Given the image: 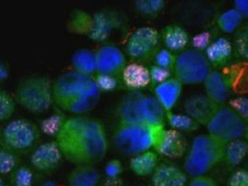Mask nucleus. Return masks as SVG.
Masks as SVG:
<instances>
[{
	"label": "nucleus",
	"instance_id": "f257e3e1",
	"mask_svg": "<svg viewBox=\"0 0 248 186\" xmlns=\"http://www.w3.org/2000/svg\"><path fill=\"white\" fill-rule=\"evenodd\" d=\"M54 137L62 157L75 166H95L106 157L109 145L105 126L85 114L65 117Z\"/></svg>",
	"mask_w": 248,
	"mask_h": 186
},
{
	"label": "nucleus",
	"instance_id": "f03ea898",
	"mask_svg": "<svg viewBox=\"0 0 248 186\" xmlns=\"http://www.w3.org/2000/svg\"><path fill=\"white\" fill-rule=\"evenodd\" d=\"M53 102L62 111L82 115L99 101L101 91L93 76L75 71L62 74L53 82Z\"/></svg>",
	"mask_w": 248,
	"mask_h": 186
},
{
	"label": "nucleus",
	"instance_id": "7ed1b4c3",
	"mask_svg": "<svg viewBox=\"0 0 248 186\" xmlns=\"http://www.w3.org/2000/svg\"><path fill=\"white\" fill-rule=\"evenodd\" d=\"M117 115L120 123L164 126L166 112L154 96L133 90L120 100Z\"/></svg>",
	"mask_w": 248,
	"mask_h": 186
},
{
	"label": "nucleus",
	"instance_id": "20e7f679",
	"mask_svg": "<svg viewBox=\"0 0 248 186\" xmlns=\"http://www.w3.org/2000/svg\"><path fill=\"white\" fill-rule=\"evenodd\" d=\"M225 144L210 134L195 137L187 149L184 171L190 178L207 175L224 160Z\"/></svg>",
	"mask_w": 248,
	"mask_h": 186
},
{
	"label": "nucleus",
	"instance_id": "39448f33",
	"mask_svg": "<svg viewBox=\"0 0 248 186\" xmlns=\"http://www.w3.org/2000/svg\"><path fill=\"white\" fill-rule=\"evenodd\" d=\"M163 129L164 126L120 123L115 129L113 143L122 154L133 157L154 148Z\"/></svg>",
	"mask_w": 248,
	"mask_h": 186
},
{
	"label": "nucleus",
	"instance_id": "423d86ee",
	"mask_svg": "<svg viewBox=\"0 0 248 186\" xmlns=\"http://www.w3.org/2000/svg\"><path fill=\"white\" fill-rule=\"evenodd\" d=\"M53 83L45 75H30L21 80L15 90V100L26 111L41 114L53 103Z\"/></svg>",
	"mask_w": 248,
	"mask_h": 186
},
{
	"label": "nucleus",
	"instance_id": "0eeeda50",
	"mask_svg": "<svg viewBox=\"0 0 248 186\" xmlns=\"http://www.w3.org/2000/svg\"><path fill=\"white\" fill-rule=\"evenodd\" d=\"M173 71L182 85H198L203 84L212 72V66L204 53L189 49L176 55Z\"/></svg>",
	"mask_w": 248,
	"mask_h": 186
},
{
	"label": "nucleus",
	"instance_id": "6e6552de",
	"mask_svg": "<svg viewBox=\"0 0 248 186\" xmlns=\"http://www.w3.org/2000/svg\"><path fill=\"white\" fill-rule=\"evenodd\" d=\"M206 129L208 134L224 144L241 139L248 141V124L228 105L217 109Z\"/></svg>",
	"mask_w": 248,
	"mask_h": 186
},
{
	"label": "nucleus",
	"instance_id": "1a4fd4ad",
	"mask_svg": "<svg viewBox=\"0 0 248 186\" xmlns=\"http://www.w3.org/2000/svg\"><path fill=\"white\" fill-rule=\"evenodd\" d=\"M40 139V130L31 120L20 118L6 125L0 133V145L19 154L34 148Z\"/></svg>",
	"mask_w": 248,
	"mask_h": 186
},
{
	"label": "nucleus",
	"instance_id": "9d476101",
	"mask_svg": "<svg viewBox=\"0 0 248 186\" xmlns=\"http://www.w3.org/2000/svg\"><path fill=\"white\" fill-rule=\"evenodd\" d=\"M159 32L150 26L139 27L135 30L126 42L127 55L137 62H147L154 58L157 52Z\"/></svg>",
	"mask_w": 248,
	"mask_h": 186
},
{
	"label": "nucleus",
	"instance_id": "9b49d317",
	"mask_svg": "<svg viewBox=\"0 0 248 186\" xmlns=\"http://www.w3.org/2000/svg\"><path fill=\"white\" fill-rule=\"evenodd\" d=\"M62 152L55 141L39 144L30 156L31 166L40 173L54 172L61 165Z\"/></svg>",
	"mask_w": 248,
	"mask_h": 186
},
{
	"label": "nucleus",
	"instance_id": "f8f14e48",
	"mask_svg": "<svg viewBox=\"0 0 248 186\" xmlns=\"http://www.w3.org/2000/svg\"><path fill=\"white\" fill-rule=\"evenodd\" d=\"M96 74L119 76L127 65L123 50L114 45H104L95 51Z\"/></svg>",
	"mask_w": 248,
	"mask_h": 186
},
{
	"label": "nucleus",
	"instance_id": "ddd939ff",
	"mask_svg": "<svg viewBox=\"0 0 248 186\" xmlns=\"http://www.w3.org/2000/svg\"><path fill=\"white\" fill-rule=\"evenodd\" d=\"M124 24L122 15L116 11L103 10L93 14V27L88 37L94 42L108 40L112 33Z\"/></svg>",
	"mask_w": 248,
	"mask_h": 186
},
{
	"label": "nucleus",
	"instance_id": "4468645a",
	"mask_svg": "<svg viewBox=\"0 0 248 186\" xmlns=\"http://www.w3.org/2000/svg\"><path fill=\"white\" fill-rule=\"evenodd\" d=\"M153 149L158 155L165 157L179 158L186 155L188 144L183 133L172 129H164Z\"/></svg>",
	"mask_w": 248,
	"mask_h": 186
},
{
	"label": "nucleus",
	"instance_id": "2eb2a0df",
	"mask_svg": "<svg viewBox=\"0 0 248 186\" xmlns=\"http://www.w3.org/2000/svg\"><path fill=\"white\" fill-rule=\"evenodd\" d=\"M219 108L205 94L190 96L184 103V109L189 117L195 120L200 126L209 123L215 113Z\"/></svg>",
	"mask_w": 248,
	"mask_h": 186
},
{
	"label": "nucleus",
	"instance_id": "dca6fc26",
	"mask_svg": "<svg viewBox=\"0 0 248 186\" xmlns=\"http://www.w3.org/2000/svg\"><path fill=\"white\" fill-rule=\"evenodd\" d=\"M205 95L219 107L229 100L232 86L228 75L220 71H212L203 82Z\"/></svg>",
	"mask_w": 248,
	"mask_h": 186
},
{
	"label": "nucleus",
	"instance_id": "f3484780",
	"mask_svg": "<svg viewBox=\"0 0 248 186\" xmlns=\"http://www.w3.org/2000/svg\"><path fill=\"white\" fill-rule=\"evenodd\" d=\"M151 186H186L188 176L179 167L161 163L150 176Z\"/></svg>",
	"mask_w": 248,
	"mask_h": 186
},
{
	"label": "nucleus",
	"instance_id": "a211bd4d",
	"mask_svg": "<svg viewBox=\"0 0 248 186\" xmlns=\"http://www.w3.org/2000/svg\"><path fill=\"white\" fill-rule=\"evenodd\" d=\"M183 85L175 78L171 77L167 81L155 86L154 97L159 101L163 110L171 112L181 97Z\"/></svg>",
	"mask_w": 248,
	"mask_h": 186
},
{
	"label": "nucleus",
	"instance_id": "6ab92c4d",
	"mask_svg": "<svg viewBox=\"0 0 248 186\" xmlns=\"http://www.w3.org/2000/svg\"><path fill=\"white\" fill-rule=\"evenodd\" d=\"M124 86L133 90H141L150 84L149 68L140 62L127 63L121 74Z\"/></svg>",
	"mask_w": 248,
	"mask_h": 186
},
{
	"label": "nucleus",
	"instance_id": "aec40b11",
	"mask_svg": "<svg viewBox=\"0 0 248 186\" xmlns=\"http://www.w3.org/2000/svg\"><path fill=\"white\" fill-rule=\"evenodd\" d=\"M233 45L226 37H218L213 40L204 51V55L211 66L219 68L226 66L232 59Z\"/></svg>",
	"mask_w": 248,
	"mask_h": 186
},
{
	"label": "nucleus",
	"instance_id": "412c9836",
	"mask_svg": "<svg viewBox=\"0 0 248 186\" xmlns=\"http://www.w3.org/2000/svg\"><path fill=\"white\" fill-rule=\"evenodd\" d=\"M160 37L165 49L176 52L184 51L189 43V36L186 30L178 25H166L161 30Z\"/></svg>",
	"mask_w": 248,
	"mask_h": 186
},
{
	"label": "nucleus",
	"instance_id": "4be33fe9",
	"mask_svg": "<svg viewBox=\"0 0 248 186\" xmlns=\"http://www.w3.org/2000/svg\"><path fill=\"white\" fill-rule=\"evenodd\" d=\"M99 182L100 173L95 166H75L67 176L68 186H97Z\"/></svg>",
	"mask_w": 248,
	"mask_h": 186
},
{
	"label": "nucleus",
	"instance_id": "5701e85b",
	"mask_svg": "<svg viewBox=\"0 0 248 186\" xmlns=\"http://www.w3.org/2000/svg\"><path fill=\"white\" fill-rule=\"evenodd\" d=\"M158 159V154L149 150L133 157L130 161V169L138 177L151 176L159 165Z\"/></svg>",
	"mask_w": 248,
	"mask_h": 186
},
{
	"label": "nucleus",
	"instance_id": "b1692460",
	"mask_svg": "<svg viewBox=\"0 0 248 186\" xmlns=\"http://www.w3.org/2000/svg\"><path fill=\"white\" fill-rule=\"evenodd\" d=\"M71 64L75 72L93 76L96 74L95 52L87 49L77 50L72 56Z\"/></svg>",
	"mask_w": 248,
	"mask_h": 186
},
{
	"label": "nucleus",
	"instance_id": "393cba45",
	"mask_svg": "<svg viewBox=\"0 0 248 186\" xmlns=\"http://www.w3.org/2000/svg\"><path fill=\"white\" fill-rule=\"evenodd\" d=\"M248 156V140H236L225 144L223 161L231 168L238 167Z\"/></svg>",
	"mask_w": 248,
	"mask_h": 186
},
{
	"label": "nucleus",
	"instance_id": "a878e982",
	"mask_svg": "<svg viewBox=\"0 0 248 186\" xmlns=\"http://www.w3.org/2000/svg\"><path fill=\"white\" fill-rule=\"evenodd\" d=\"M93 15L82 10H74L67 22L68 30L76 35H86L92 31Z\"/></svg>",
	"mask_w": 248,
	"mask_h": 186
},
{
	"label": "nucleus",
	"instance_id": "bb28decb",
	"mask_svg": "<svg viewBox=\"0 0 248 186\" xmlns=\"http://www.w3.org/2000/svg\"><path fill=\"white\" fill-rule=\"evenodd\" d=\"M165 121L169 124L172 129L179 131L181 133L193 132L200 128V125L186 114L167 112Z\"/></svg>",
	"mask_w": 248,
	"mask_h": 186
},
{
	"label": "nucleus",
	"instance_id": "cd10ccee",
	"mask_svg": "<svg viewBox=\"0 0 248 186\" xmlns=\"http://www.w3.org/2000/svg\"><path fill=\"white\" fill-rule=\"evenodd\" d=\"M243 17L234 8L229 9L221 13L217 20V27L225 34L236 33L243 23Z\"/></svg>",
	"mask_w": 248,
	"mask_h": 186
},
{
	"label": "nucleus",
	"instance_id": "c85d7f7f",
	"mask_svg": "<svg viewBox=\"0 0 248 186\" xmlns=\"http://www.w3.org/2000/svg\"><path fill=\"white\" fill-rule=\"evenodd\" d=\"M20 165V157L17 153L0 145V176L13 173Z\"/></svg>",
	"mask_w": 248,
	"mask_h": 186
},
{
	"label": "nucleus",
	"instance_id": "c756f323",
	"mask_svg": "<svg viewBox=\"0 0 248 186\" xmlns=\"http://www.w3.org/2000/svg\"><path fill=\"white\" fill-rule=\"evenodd\" d=\"M165 7L164 0H137L135 8L137 13L145 16H155Z\"/></svg>",
	"mask_w": 248,
	"mask_h": 186
},
{
	"label": "nucleus",
	"instance_id": "7c9ffc66",
	"mask_svg": "<svg viewBox=\"0 0 248 186\" xmlns=\"http://www.w3.org/2000/svg\"><path fill=\"white\" fill-rule=\"evenodd\" d=\"M16 110V100L6 90L0 88V122L9 120Z\"/></svg>",
	"mask_w": 248,
	"mask_h": 186
},
{
	"label": "nucleus",
	"instance_id": "2f4dec72",
	"mask_svg": "<svg viewBox=\"0 0 248 186\" xmlns=\"http://www.w3.org/2000/svg\"><path fill=\"white\" fill-rule=\"evenodd\" d=\"M11 183L13 186H32L34 173L29 167L20 165L11 174Z\"/></svg>",
	"mask_w": 248,
	"mask_h": 186
},
{
	"label": "nucleus",
	"instance_id": "473e14b6",
	"mask_svg": "<svg viewBox=\"0 0 248 186\" xmlns=\"http://www.w3.org/2000/svg\"><path fill=\"white\" fill-rule=\"evenodd\" d=\"M233 48L243 60L248 62V26L240 27L236 32Z\"/></svg>",
	"mask_w": 248,
	"mask_h": 186
},
{
	"label": "nucleus",
	"instance_id": "72a5a7b5",
	"mask_svg": "<svg viewBox=\"0 0 248 186\" xmlns=\"http://www.w3.org/2000/svg\"><path fill=\"white\" fill-rule=\"evenodd\" d=\"M175 59H176V56L174 55V52L165 48L157 50L153 58L155 65L171 70V71L174 70Z\"/></svg>",
	"mask_w": 248,
	"mask_h": 186
},
{
	"label": "nucleus",
	"instance_id": "f704fd0d",
	"mask_svg": "<svg viewBox=\"0 0 248 186\" xmlns=\"http://www.w3.org/2000/svg\"><path fill=\"white\" fill-rule=\"evenodd\" d=\"M149 77H150V83L157 86L159 84H161L168 79H170L172 76V71L162 68L160 66H157L153 64L149 68Z\"/></svg>",
	"mask_w": 248,
	"mask_h": 186
},
{
	"label": "nucleus",
	"instance_id": "c9c22d12",
	"mask_svg": "<svg viewBox=\"0 0 248 186\" xmlns=\"http://www.w3.org/2000/svg\"><path fill=\"white\" fill-rule=\"evenodd\" d=\"M96 86L101 92H108L116 89L119 85L118 79L115 76L107 75V74H96L93 76Z\"/></svg>",
	"mask_w": 248,
	"mask_h": 186
},
{
	"label": "nucleus",
	"instance_id": "e433bc0d",
	"mask_svg": "<svg viewBox=\"0 0 248 186\" xmlns=\"http://www.w3.org/2000/svg\"><path fill=\"white\" fill-rule=\"evenodd\" d=\"M248 124V97H236L229 101V105Z\"/></svg>",
	"mask_w": 248,
	"mask_h": 186
},
{
	"label": "nucleus",
	"instance_id": "4c0bfd02",
	"mask_svg": "<svg viewBox=\"0 0 248 186\" xmlns=\"http://www.w3.org/2000/svg\"><path fill=\"white\" fill-rule=\"evenodd\" d=\"M227 186H248V171L239 169L229 177Z\"/></svg>",
	"mask_w": 248,
	"mask_h": 186
},
{
	"label": "nucleus",
	"instance_id": "58836bf2",
	"mask_svg": "<svg viewBox=\"0 0 248 186\" xmlns=\"http://www.w3.org/2000/svg\"><path fill=\"white\" fill-rule=\"evenodd\" d=\"M124 172V165L119 159H111L108 162L105 166V173L107 178L115 179L120 178Z\"/></svg>",
	"mask_w": 248,
	"mask_h": 186
},
{
	"label": "nucleus",
	"instance_id": "ea45409f",
	"mask_svg": "<svg viewBox=\"0 0 248 186\" xmlns=\"http://www.w3.org/2000/svg\"><path fill=\"white\" fill-rule=\"evenodd\" d=\"M211 42V35L208 32L200 33L192 39V45L194 47V50L201 51L202 53H204V51L209 47Z\"/></svg>",
	"mask_w": 248,
	"mask_h": 186
},
{
	"label": "nucleus",
	"instance_id": "a19ab883",
	"mask_svg": "<svg viewBox=\"0 0 248 186\" xmlns=\"http://www.w3.org/2000/svg\"><path fill=\"white\" fill-rule=\"evenodd\" d=\"M65 119V117H59L58 114H54L53 116L50 117L49 119H47L45 122H43V129L45 132L47 133H52L54 136L57 133L58 129H60V127L62 126L63 120Z\"/></svg>",
	"mask_w": 248,
	"mask_h": 186
},
{
	"label": "nucleus",
	"instance_id": "79ce46f5",
	"mask_svg": "<svg viewBox=\"0 0 248 186\" xmlns=\"http://www.w3.org/2000/svg\"><path fill=\"white\" fill-rule=\"evenodd\" d=\"M187 186H219L218 183L208 175L191 178Z\"/></svg>",
	"mask_w": 248,
	"mask_h": 186
},
{
	"label": "nucleus",
	"instance_id": "37998d69",
	"mask_svg": "<svg viewBox=\"0 0 248 186\" xmlns=\"http://www.w3.org/2000/svg\"><path fill=\"white\" fill-rule=\"evenodd\" d=\"M234 9L241 14L243 19H248V0H235Z\"/></svg>",
	"mask_w": 248,
	"mask_h": 186
},
{
	"label": "nucleus",
	"instance_id": "c03bdc74",
	"mask_svg": "<svg viewBox=\"0 0 248 186\" xmlns=\"http://www.w3.org/2000/svg\"><path fill=\"white\" fill-rule=\"evenodd\" d=\"M102 186H125L123 179L120 178H115V179H110L107 178L106 181L103 183Z\"/></svg>",
	"mask_w": 248,
	"mask_h": 186
},
{
	"label": "nucleus",
	"instance_id": "a18cd8bd",
	"mask_svg": "<svg viewBox=\"0 0 248 186\" xmlns=\"http://www.w3.org/2000/svg\"><path fill=\"white\" fill-rule=\"evenodd\" d=\"M9 75V69L4 62H0V81L5 80Z\"/></svg>",
	"mask_w": 248,
	"mask_h": 186
},
{
	"label": "nucleus",
	"instance_id": "49530a36",
	"mask_svg": "<svg viewBox=\"0 0 248 186\" xmlns=\"http://www.w3.org/2000/svg\"><path fill=\"white\" fill-rule=\"evenodd\" d=\"M58 186V185L55 184L54 182L49 181V182H46V183H44V184H42V185H40V186Z\"/></svg>",
	"mask_w": 248,
	"mask_h": 186
},
{
	"label": "nucleus",
	"instance_id": "de8ad7c7",
	"mask_svg": "<svg viewBox=\"0 0 248 186\" xmlns=\"http://www.w3.org/2000/svg\"><path fill=\"white\" fill-rule=\"evenodd\" d=\"M0 186H6V184H5V182L3 181V179L1 178V176H0Z\"/></svg>",
	"mask_w": 248,
	"mask_h": 186
},
{
	"label": "nucleus",
	"instance_id": "09e8293b",
	"mask_svg": "<svg viewBox=\"0 0 248 186\" xmlns=\"http://www.w3.org/2000/svg\"></svg>",
	"mask_w": 248,
	"mask_h": 186
}]
</instances>
